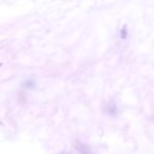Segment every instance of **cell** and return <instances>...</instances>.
<instances>
[{
	"label": "cell",
	"mask_w": 154,
	"mask_h": 154,
	"mask_svg": "<svg viewBox=\"0 0 154 154\" xmlns=\"http://www.w3.org/2000/svg\"><path fill=\"white\" fill-rule=\"evenodd\" d=\"M0 66H1V64H0Z\"/></svg>",
	"instance_id": "obj_2"
},
{
	"label": "cell",
	"mask_w": 154,
	"mask_h": 154,
	"mask_svg": "<svg viewBox=\"0 0 154 154\" xmlns=\"http://www.w3.org/2000/svg\"><path fill=\"white\" fill-rule=\"evenodd\" d=\"M76 149H77V151L79 152V154H93L92 152H91L90 148L87 145H85V143H77Z\"/></svg>",
	"instance_id": "obj_1"
}]
</instances>
